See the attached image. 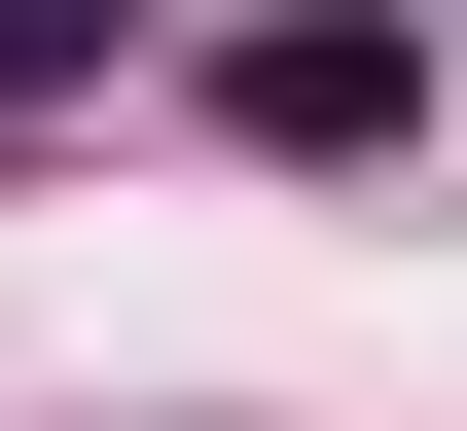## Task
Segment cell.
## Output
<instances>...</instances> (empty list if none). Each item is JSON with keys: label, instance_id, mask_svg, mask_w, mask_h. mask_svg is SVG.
<instances>
[{"label": "cell", "instance_id": "6da1fadb", "mask_svg": "<svg viewBox=\"0 0 467 431\" xmlns=\"http://www.w3.org/2000/svg\"><path fill=\"white\" fill-rule=\"evenodd\" d=\"M216 108H252V144H396V36H359V0H288V36H252Z\"/></svg>", "mask_w": 467, "mask_h": 431}]
</instances>
